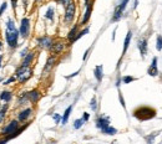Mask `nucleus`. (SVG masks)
Here are the masks:
<instances>
[{
    "label": "nucleus",
    "mask_w": 162,
    "mask_h": 144,
    "mask_svg": "<svg viewBox=\"0 0 162 144\" xmlns=\"http://www.w3.org/2000/svg\"><path fill=\"white\" fill-rule=\"evenodd\" d=\"M20 33L18 29L15 28V24L11 19L8 20L6 23V31H5V37H6V42L10 49H15L18 46V39H19Z\"/></svg>",
    "instance_id": "1"
},
{
    "label": "nucleus",
    "mask_w": 162,
    "mask_h": 144,
    "mask_svg": "<svg viewBox=\"0 0 162 144\" xmlns=\"http://www.w3.org/2000/svg\"><path fill=\"white\" fill-rule=\"evenodd\" d=\"M156 116V111L148 107H141L138 109H136L133 112V117L138 118L140 121H146V119H151Z\"/></svg>",
    "instance_id": "2"
},
{
    "label": "nucleus",
    "mask_w": 162,
    "mask_h": 144,
    "mask_svg": "<svg viewBox=\"0 0 162 144\" xmlns=\"http://www.w3.org/2000/svg\"><path fill=\"white\" fill-rule=\"evenodd\" d=\"M31 74H33L31 68L25 67V66H20L16 70V72H15V76H16V78L19 79V82H21V83L28 81V79L31 77Z\"/></svg>",
    "instance_id": "3"
},
{
    "label": "nucleus",
    "mask_w": 162,
    "mask_h": 144,
    "mask_svg": "<svg viewBox=\"0 0 162 144\" xmlns=\"http://www.w3.org/2000/svg\"><path fill=\"white\" fill-rule=\"evenodd\" d=\"M128 1H130V0H121V1H120V4L116 6V9H115L113 16L111 19L112 23H116V21H118L120 19H121V16H122V14L125 11V9H126V6H127Z\"/></svg>",
    "instance_id": "4"
},
{
    "label": "nucleus",
    "mask_w": 162,
    "mask_h": 144,
    "mask_svg": "<svg viewBox=\"0 0 162 144\" xmlns=\"http://www.w3.org/2000/svg\"><path fill=\"white\" fill-rule=\"evenodd\" d=\"M19 33H20V36H21L23 39H26V37L29 36V34H30V20L28 18L21 19Z\"/></svg>",
    "instance_id": "5"
},
{
    "label": "nucleus",
    "mask_w": 162,
    "mask_h": 144,
    "mask_svg": "<svg viewBox=\"0 0 162 144\" xmlns=\"http://www.w3.org/2000/svg\"><path fill=\"white\" fill-rule=\"evenodd\" d=\"M75 10H76L75 3H70V4L66 6L65 16H64V21H65L66 24H70L71 21L74 20V18H75Z\"/></svg>",
    "instance_id": "6"
},
{
    "label": "nucleus",
    "mask_w": 162,
    "mask_h": 144,
    "mask_svg": "<svg viewBox=\"0 0 162 144\" xmlns=\"http://www.w3.org/2000/svg\"><path fill=\"white\" fill-rule=\"evenodd\" d=\"M18 128H19V123H18V121H11V122H10V123H9L6 127L4 128L1 133H3L4 135H10V134H13V133H14L15 131H16Z\"/></svg>",
    "instance_id": "7"
},
{
    "label": "nucleus",
    "mask_w": 162,
    "mask_h": 144,
    "mask_svg": "<svg viewBox=\"0 0 162 144\" xmlns=\"http://www.w3.org/2000/svg\"><path fill=\"white\" fill-rule=\"evenodd\" d=\"M38 45L40 49H50L51 45H53V40L49 36H43L38 39Z\"/></svg>",
    "instance_id": "8"
},
{
    "label": "nucleus",
    "mask_w": 162,
    "mask_h": 144,
    "mask_svg": "<svg viewBox=\"0 0 162 144\" xmlns=\"http://www.w3.org/2000/svg\"><path fill=\"white\" fill-rule=\"evenodd\" d=\"M108 126H110V118L108 117L101 116L96 119V127L98 128V129H103V128H106Z\"/></svg>",
    "instance_id": "9"
},
{
    "label": "nucleus",
    "mask_w": 162,
    "mask_h": 144,
    "mask_svg": "<svg viewBox=\"0 0 162 144\" xmlns=\"http://www.w3.org/2000/svg\"><path fill=\"white\" fill-rule=\"evenodd\" d=\"M148 74L152 77H156L158 74V68H157V57H153L152 58V62H151V66L147 70Z\"/></svg>",
    "instance_id": "10"
},
{
    "label": "nucleus",
    "mask_w": 162,
    "mask_h": 144,
    "mask_svg": "<svg viewBox=\"0 0 162 144\" xmlns=\"http://www.w3.org/2000/svg\"><path fill=\"white\" fill-rule=\"evenodd\" d=\"M147 39H141L138 41V44H137V47H138V50L141 52V55H142V57L146 56V54H147Z\"/></svg>",
    "instance_id": "11"
},
{
    "label": "nucleus",
    "mask_w": 162,
    "mask_h": 144,
    "mask_svg": "<svg viewBox=\"0 0 162 144\" xmlns=\"http://www.w3.org/2000/svg\"><path fill=\"white\" fill-rule=\"evenodd\" d=\"M55 62H56V57L55 56H50L48 58V61H46V65L44 67V70H43V74H45L46 72H50V70L55 66Z\"/></svg>",
    "instance_id": "12"
},
{
    "label": "nucleus",
    "mask_w": 162,
    "mask_h": 144,
    "mask_svg": "<svg viewBox=\"0 0 162 144\" xmlns=\"http://www.w3.org/2000/svg\"><path fill=\"white\" fill-rule=\"evenodd\" d=\"M40 92L38 89H33V91H30V92L28 93V99L30 101V102H33V103H36L40 99Z\"/></svg>",
    "instance_id": "13"
},
{
    "label": "nucleus",
    "mask_w": 162,
    "mask_h": 144,
    "mask_svg": "<svg viewBox=\"0 0 162 144\" xmlns=\"http://www.w3.org/2000/svg\"><path fill=\"white\" fill-rule=\"evenodd\" d=\"M93 74H95L97 82L102 81V77H103V67H102V65H98V66L95 67V70H93Z\"/></svg>",
    "instance_id": "14"
},
{
    "label": "nucleus",
    "mask_w": 162,
    "mask_h": 144,
    "mask_svg": "<svg viewBox=\"0 0 162 144\" xmlns=\"http://www.w3.org/2000/svg\"><path fill=\"white\" fill-rule=\"evenodd\" d=\"M31 113H33V111H31V108H26V109H24V111H21L19 113V121L20 122H24V121H26L29 117L31 116Z\"/></svg>",
    "instance_id": "15"
},
{
    "label": "nucleus",
    "mask_w": 162,
    "mask_h": 144,
    "mask_svg": "<svg viewBox=\"0 0 162 144\" xmlns=\"http://www.w3.org/2000/svg\"><path fill=\"white\" fill-rule=\"evenodd\" d=\"M34 56H35L34 52H29V54L25 55V56H24V60H23V63H21V66L29 67L30 63L33 62V60H34Z\"/></svg>",
    "instance_id": "16"
},
{
    "label": "nucleus",
    "mask_w": 162,
    "mask_h": 144,
    "mask_svg": "<svg viewBox=\"0 0 162 144\" xmlns=\"http://www.w3.org/2000/svg\"><path fill=\"white\" fill-rule=\"evenodd\" d=\"M50 50L54 52V54H60V52L64 50V44L62 42H53V45H51Z\"/></svg>",
    "instance_id": "17"
},
{
    "label": "nucleus",
    "mask_w": 162,
    "mask_h": 144,
    "mask_svg": "<svg viewBox=\"0 0 162 144\" xmlns=\"http://www.w3.org/2000/svg\"><path fill=\"white\" fill-rule=\"evenodd\" d=\"M91 11H92V4L88 3L86 5V11H85V15H83V19L81 21V24H86L88 19H90V15H91Z\"/></svg>",
    "instance_id": "18"
},
{
    "label": "nucleus",
    "mask_w": 162,
    "mask_h": 144,
    "mask_svg": "<svg viewBox=\"0 0 162 144\" xmlns=\"http://www.w3.org/2000/svg\"><path fill=\"white\" fill-rule=\"evenodd\" d=\"M13 98V93L10 92V91H3L1 93H0V99L3 101V102H10Z\"/></svg>",
    "instance_id": "19"
},
{
    "label": "nucleus",
    "mask_w": 162,
    "mask_h": 144,
    "mask_svg": "<svg viewBox=\"0 0 162 144\" xmlns=\"http://www.w3.org/2000/svg\"><path fill=\"white\" fill-rule=\"evenodd\" d=\"M131 37H132V33L128 31L127 35H126V39H125V42H123V50H122V55H125V52L128 49V45H130V41H131Z\"/></svg>",
    "instance_id": "20"
},
{
    "label": "nucleus",
    "mask_w": 162,
    "mask_h": 144,
    "mask_svg": "<svg viewBox=\"0 0 162 144\" xmlns=\"http://www.w3.org/2000/svg\"><path fill=\"white\" fill-rule=\"evenodd\" d=\"M101 132L103 133V134H108V135H113V134H116L117 133V129H115L113 127L111 126H108L106 128H103V129H101Z\"/></svg>",
    "instance_id": "21"
},
{
    "label": "nucleus",
    "mask_w": 162,
    "mask_h": 144,
    "mask_svg": "<svg viewBox=\"0 0 162 144\" xmlns=\"http://www.w3.org/2000/svg\"><path fill=\"white\" fill-rule=\"evenodd\" d=\"M71 111H72V106H70V107L65 111L64 116H62V119H61V123H62V124H66V123H67V119H69V117H70Z\"/></svg>",
    "instance_id": "22"
},
{
    "label": "nucleus",
    "mask_w": 162,
    "mask_h": 144,
    "mask_svg": "<svg viewBox=\"0 0 162 144\" xmlns=\"http://www.w3.org/2000/svg\"><path fill=\"white\" fill-rule=\"evenodd\" d=\"M76 33H77V25H75L74 28L71 29V31H70V33L67 34V39H69V40H70L71 42H74V39H75V36L77 35Z\"/></svg>",
    "instance_id": "23"
},
{
    "label": "nucleus",
    "mask_w": 162,
    "mask_h": 144,
    "mask_svg": "<svg viewBox=\"0 0 162 144\" xmlns=\"http://www.w3.org/2000/svg\"><path fill=\"white\" fill-rule=\"evenodd\" d=\"M54 14H55V11H54V8H49L48 9V11H46V14H45V18L48 19V20H50V21H54Z\"/></svg>",
    "instance_id": "24"
},
{
    "label": "nucleus",
    "mask_w": 162,
    "mask_h": 144,
    "mask_svg": "<svg viewBox=\"0 0 162 144\" xmlns=\"http://www.w3.org/2000/svg\"><path fill=\"white\" fill-rule=\"evenodd\" d=\"M156 49H157V51L162 50V36L161 35H157V40H156Z\"/></svg>",
    "instance_id": "25"
},
{
    "label": "nucleus",
    "mask_w": 162,
    "mask_h": 144,
    "mask_svg": "<svg viewBox=\"0 0 162 144\" xmlns=\"http://www.w3.org/2000/svg\"><path fill=\"white\" fill-rule=\"evenodd\" d=\"M83 122H85V121H83L82 118H81V119H76V121L74 122V128H75V129H80Z\"/></svg>",
    "instance_id": "26"
},
{
    "label": "nucleus",
    "mask_w": 162,
    "mask_h": 144,
    "mask_svg": "<svg viewBox=\"0 0 162 144\" xmlns=\"http://www.w3.org/2000/svg\"><path fill=\"white\" fill-rule=\"evenodd\" d=\"M8 109V104H5V107L1 108V111H0V122H3L4 118H5V112H6Z\"/></svg>",
    "instance_id": "27"
},
{
    "label": "nucleus",
    "mask_w": 162,
    "mask_h": 144,
    "mask_svg": "<svg viewBox=\"0 0 162 144\" xmlns=\"http://www.w3.org/2000/svg\"><path fill=\"white\" fill-rule=\"evenodd\" d=\"M87 33H88V28H87V29H85V30H82L81 33H79V34H77V35L75 36V39H74V42H75L76 40H79L80 37H82L83 35H85V34H87Z\"/></svg>",
    "instance_id": "28"
},
{
    "label": "nucleus",
    "mask_w": 162,
    "mask_h": 144,
    "mask_svg": "<svg viewBox=\"0 0 162 144\" xmlns=\"http://www.w3.org/2000/svg\"><path fill=\"white\" fill-rule=\"evenodd\" d=\"M122 81H123V83H130V82L135 81V78L131 77V76H125V77L122 78Z\"/></svg>",
    "instance_id": "29"
},
{
    "label": "nucleus",
    "mask_w": 162,
    "mask_h": 144,
    "mask_svg": "<svg viewBox=\"0 0 162 144\" xmlns=\"http://www.w3.org/2000/svg\"><path fill=\"white\" fill-rule=\"evenodd\" d=\"M57 3H59V4H61L62 5V6H67V5H69L70 3H71V0H57Z\"/></svg>",
    "instance_id": "30"
},
{
    "label": "nucleus",
    "mask_w": 162,
    "mask_h": 144,
    "mask_svg": "<svg viewBox=\"0 0 162 144\" xmlns=\"http://www.w3.org/2000/svg\"><path fill=\"white\" fill-rule=\"evenodd\" d=\"M90 107H91L92 111H96V109H97V107H96V98H95V97H93V98L91 99V104H90Z\"/></svg>",
    "instance_id": "31"
},
{
    "label": "nucleus",
    "mask_w": 162,
    "mask_h": 144,
    "mask_svg": "<svg viewBox=\"0 0 162 144\" xmlns=\"http://www.w3.org/2000/svg\"><path fill=\"white\" fill-rule=\"evenodd\" d=\"M6 5H8V4L5 3V1L1 4V6H0V16H1V15H3V13L5 11V10H6Z\"/></svg>",
    "instance_id": "32"
},
{
    "label": "nucleus",
    "mask_w": 162,
    "mask_h": 144,
    "mask_svg": "<svg viewBox=\"0 0 162 144\" xmlns=\"http://www.w3.org/2000/svg\"><path fill=\"white\" fill-rule=\"evenodd\" d=\"M15 79H16V77H10V78L8 79V81H5V82H4V84H9V83H11V82L15 81Z\"/></svg>",
    "instance_id": "33"
},
{
    "label": "nucleus",
    "mask_w": 162,
    "mask_h": 144,
    "mask_svg": "<svg viewBox=\"0 0 162 144\" xmlns=\"http://www.w3.org/2000/svg\"><path fill=\"white\" fill-rule=\"evenodd\" d=\"M88 118H90V114H88L87 112H85V113H83V116H82V119L86 122V121H88Z\"/></svg>",
    "instance_id": "34"
},
{
    "label": "nucleus",
    "mask_w": 162,
    "mask_h": 144,
    "mask_svg": "<svg viewBox=\"0 0 162 144\" xmlns=\"http://www.w3.org/2000/svg\"><path fill=\"white\" fill-rule=\"evenodd\" d=\"M16 4H18V0H11V6L14 9V11L16 10Z\"/></svg>",
    "instance_id": "35"
},
{
    "label": "nucleus",
    "mask_w": 162,
    "mask_h": 144,
    "mask_svg": "<svg viewBox=\"0 0 162 144\" xmlns=\"http://www.w3.org/2000/svg\"><path fill=\"white\" fill-rule=\"evenodd\" d=\"M54 119H55L56 123H59V122H60V116H59V114H55V116H54Z\"/></svg>",
    "instance_id": "36"
},
{
    "label": "nucleus",
    "mask_w": 162,
    "mask_h": 144,
    "mask_svg": "<svg viewBox=\"0 0 162 144\" xmlns=\"http://www.w3.org/2000/svg\"><path fill=\"white\" fill-rule=\"evenodd\" d=\"M26 52H28V49H25V50H23V51H21V54H20V55H21V56L24 57L25 55H26Z\"/></svg>",
    "instance_id": "37"
},
{
    "label": "nucleus",
    "mask_w": 162,
    "mask_h": 144,
    "mask_svg": "<svg viewBox=\"0 0 162 144\" xmlns=\"http://www.w3.org/2000/svg\"><path fill=\"white\" fill-rule=\"evenodd\" d=\"M1 62H3V55H0V68H1Z\"/></svg>",
    "instance_id": "38"
},
{
    "label": "nucleus",
    "mask_w": 162,
    "mask_h": 144,
    "mask_svg": "<svg viewBox=\"0 0 162 144\" xmlns=\"http://www.w3.org/2000/svg\"><path fill=\"white\" fill-rule=\"evenodd\" d=\"M88 3H90V0H85V5H87Z\"/></svg>",
    "instance_id": "39"
},
{
    "label": "nucleus",
    "mask_w": 162,
    "mask_h": 144,
    "mask_svg": "<svg viewBox=\"0 0 162 144\" xmlns=\"http://www.w3.org/2000/svg\"><path fill=\"white\" fill-rule=\"evenodd\" d=\"M3 49V44H1V42H0V50H1Z\"/></svg>",
    "instance_id": "40"
},
{
    "label": "nucleus",
    "mask_w": 162,
    "mask_h": 144,
    "mask_svg": "<svg viewBox=\"0 0 162 144\" xmlns=\"http://www.w3.org/2000/svg\"><path fill=\"white\" fill-rule=\"evenodd\" d=\"M3 81V77H0V82H1Z\"/></svg>",
    "instance_id": "41"
},
{
    "label": "nucleus",
    "mask_w": 162,
    "mask_h": 144,
    "mask_svg": "<svg viewBox=\"0 0 162 144\" xmlns=\"http://www.w3.org/2000/svg\"><path fill=\"white\" fill-rule=\"evenodd\" d=\"M36 1H40V0H36Z\"/></svg>",
    "instance_id": "42"
}]
</instances>
